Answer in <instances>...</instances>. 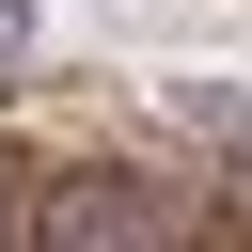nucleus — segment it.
<instances>
[{"label": "nucleus", "instance_id": "nucleus-1", "mask_svg": "<svg viewBox=\"0 0 252 252\" xmlns=\"http://www.w3.org/2000/svg\"><path fill=\"white\" fill-rule=\"evenodd\" d=\"M32 158L47 142H0V236H32Z\"/></svg>", "mask_w": 252, "mask_h": 252}, {"label": "nucleus", "instance_id": "nucleus-2", "mask_svg": "<svg viewBox=\"0 0 252 252\" xmlns=\"http://www.w3.org/2000/svg\"><path fill=\"white\" fill-rule=\"evenodd\" d=\"M0 94H32V0H0Z\"/></svg>", "mask_w": 252, "mask_h": 252}]
</instances>
